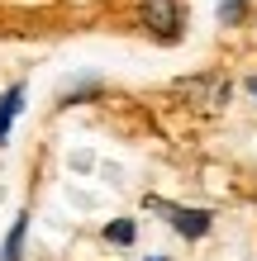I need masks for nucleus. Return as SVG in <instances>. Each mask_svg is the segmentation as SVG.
<instances>
[{
  "label": "nucleus",
  "instance_id": "obj_1",
  "mask_svg": "<svg viewBox=\"0 0 257 261\" xmlns=\"http://www.w3.org/2000/svg\"><path fill=\"white\" fill-rule=\"evenodd\" d=\"M138 19L157 43H176L186 34V19H181V0H138Z\"/></svg>",
  "mask_w": 257,
  "mask_h": 261
},
{
  "label": "nucleus",
  "instance_id": "obj_2",
  "mask_svg": "<svg viewBox=\"0 0 257 261\" xmlns=\"http://www.w3.org/2000/svg\"><path fill=\"white\" fill-rule=\"evenodd\" d=\"M148 209H157L162 219H167L181 238H191V242H200L209 228H215V219H209V209H181V204H167V199H157V195H148Z\"/></svg>",
  "mask_w": 257,
  "mask_h": 261
},
{
  "label": "nucleus",
  "instance_id": "obj_3",
  "mask_svg": "<svg viewBox=\"0 0 257 261\" xmlns=\"http://www.w3.org/2000/svg\"><path fill=\"white\" fill-rule=\"evenodd\" d=\"M19 110H24V86L14 81L5 95H0V143H10V128H14V119H19Z\"/></svg>",
  "mask_w": 257,
  "mask_h": 261
},
{
  "label": "nucleus",
  "instance_id": "obj_4",
  "mask_svg": "<svg viewBox=\"0 0 257 261\" xmlns=\"http://www.w3.org/2000/svg\"><path fill=\"white\" fill-rule=\"evenodd\" d=\"M24 238H29V214H19V219L10 223V233H5V252H0V261H24Z\"/></svg>",
  "mask_w": 257,
  "mask_h": 261
},
{
  "label": "nucleus",
  "instance_id": "obj_5",
  "mask_svg": "<svg viewBox=\"0 0 257 261\" xmlns=\"http://www.w3.org/2000/svg\"><path fill=\"white\" fill-rule=\"evenodd\" d=\"M90 95H100V81H96V76H81L77 86L62 90V100H57V105H62V110H67V105H86Z\"/></svg>",
  "mask_w": 257,
  "mask_h": 261
},
{
  "label": "nucleus",
  "instance_id": "obj_6",
  "mask_svg": "<svg viewBox=\"0 0 257 261\" xmlns=\"http://www.w3.org/2000/svg\"><path fill=\"white\" fill-rule=\"evenodd\" d=\"M133 238H138L133 219H114V223H105V242H114V247H133Z\"/></svg>",
  "mask_w": 257,
  "mask_h": 261
},
{
  "label": "nucleus",
  "instance_id": "obj_7",
  "mask_svg": "<svg viewBox=\"0 0 257 261\" xmlns=\"http://www.w3.org/2000/svg\"><path fill=\"white\" fill-rule=\"evenodd\" d=\"M248 19V0H219V24L224 29H238Z\"/></svg>",
  "mask_w": 257,
  "mask_h": 261
},
{
  "label": "nucleus",
  "instance_id": "obj_8",
  "mask_svg": "<svg viewBox=\"0 0 257 261\" xmlns=\"http://www.w3.org/2000/svg\"><path fill=\"white\" fill-rule=\"evenodd\" d=\"M181 90H205V81H186ZM229 100V81H209V105H224Z\"/></svg>",
  "mask_w": 257,
  "mask_h": 261
},
{
  "label": "nucleus",
  "instance_id": "obj_9",
  "mask_svg": "<svg viewBox=\"0 0 257 261\" xmlns=\"http://www.w3.org/2000/svg\"><path fill=\"white\" fill-rule=\"evenodd\" d=\"M248 95H257V76H248Z\"/></svg>",
  "mask_w": 257,
  "mask_h": 261
}]
</instances>
